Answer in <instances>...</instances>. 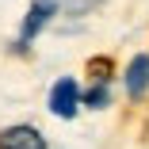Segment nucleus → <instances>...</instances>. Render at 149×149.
<instances>
[{"label":"nucleus","instance_id":"f257e3e1","mask_svg":"<svg viewBox=\"0 0 149 149\" xmlns=\"http://www.w3.org/2000/svg\"><path fill=\"white\" fill-rule=\"evenodd\" d=\"M77 107H80V88H77L73 77H61V80L50 88V111L57 118H73Z\"/></svg>","mask_w":149,"mask_h":149},{"label":"nucleus","instance_id":"f03ea898","mask_svg":"<svg viewBox=\"0 0 149 149\" xmlns=\"http://www.w3.org/2000/svg\"><path fill=\"white\" fill-rule=\"evenodd\" d=\"M0 149H46V138L35 126H4L0 130Z\"/></svg>","mask_w":149,"mask_h":149},{"label":"nucleus","instance_id":"7ed1b4c3","mask_svg":"<svg viewBox=\"0 0 149 149\" xmlns=\"http://www.w3.org/2000/svg\"><path fill=\"white\" fill-rule=\"evenodd\" d=\"M54 0H35V4H31V12H27V19H23V35H19V50L27 46V42H31L38 31H42V27L50 23V15H54Z\"/></svg>","mask_w":149,"mask_h":149},{"label":"nucleus","instance_id":"20e7f679","mask_svg":"<svg viewBox=\"0 0 149 149\" xmlns=\"http://www.w3.org/2000/svg\"><path fill=\"white\" fill-rule=\"evenodd\" d=\"M145 88H149V57L138 54L130 61V69H126V92H130V100H141Z\"/></svg>","mask_w":149,"mask_h":149},{"label":"nucleus","instance_id":"39448f33","mask_svg":"<svg viewBox=\"0 0 149 149\" xmlns=\"http://www.w3.org/2000/svg\"><path fill=\"white\" fill-rule=\"evenodd\" d=\"M84 107H107V84H103V80L84 96Z\"/></svg>","mask_w":149,"mask_h":149}]
</instances>
